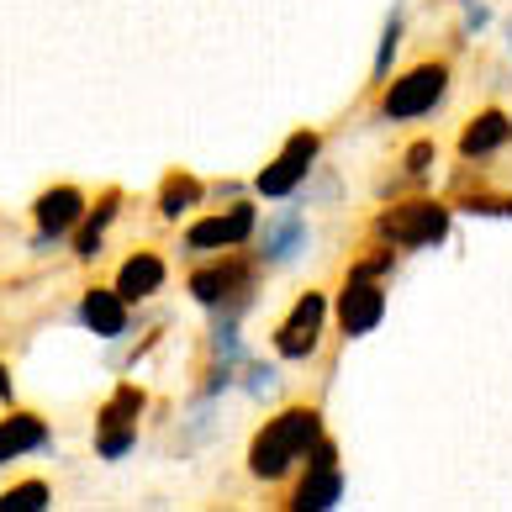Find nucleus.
<instances>
[{
  "label": "nucleus",
  "mask_w": 512,
  "mask_h": 512,
  "mask_svg": "<svg viewBox=\"0 0 512 512\" xmlns=\"http://www.w3.org/2000/svg\"><path fill=\"white\" fill-rule=\"evenodd\" d=\"M317 444H322V417L312 407H291V412H280L275 423L254 439L249 470H254L259 481H280L296 460H307Z\"/></svg>",
  "instance_id": "1"
},
{
  "label": "nucleus",
  "mask_w": 512,
  "mask_h": 512,
  "mask_svg": "<svg viewBox=\"0 0 512 512\" xmlns=\"http://www.w3.org/2000/svg\"><path fill=\"white\" fill-rule=\"evenodd\" d=\"M375 233H381L391 249H433V243H444V233H449V206H439V201L391 206V212H381V222H375Z\"/></svg>",
  "instance_id": "2"
},
{
  "label": "nucleus",
  "mask_w": 512,
  "mask_h": 512,
  "mask_svg": "<svg viewBox=\"0 0 512 512\" xmlns=\"http://www.w3.org/2000/svg\"><path fill=\"white\" fill-rule=\"evenodd\" d=\"M444 90H449V64H417V69L402 74V80H391L381 111H386L391 122L423 117V111H433V106L444 101Z\"/></svg>",
  "instance_id": "3"
},
{
  "label": "nucleus",
  "mask_w": 512,
  "mask_h": 512,
  "mask_svg": "<svg viewBox=\"0 0 512 512\" xmlns=\"http://www.w3.org/2000/svg\"><path fill=\"white\" fill-rule=\"evenodd\" d=\"M381 317H386L381 280L365 275V270H354L349 286L338 291V322H344V333L349 338H365V333H375V322H381Z\"/></svg>",
  "instance_id": "4"
},
{
  "label": "nucleus",
  "mask_w": 512,
  "mask_h": 512,
  "mask_svg": "<svg viewBox=\"0 0 512 512\" xmlns=\"http://www.w3.org/2000/svg\"><path fill=\"white\" fill-rule=\"evenodd\" d=\"M317 132H296V138L280 148V159L275 164H264V175H259V196H291L301 180L312 175V164H317Z\"/></svg>",
  "instance_id": "5"
},
{
  "label": "nucleus",
  "mask_w": 512,
  "mask_h": 512,
  "mask_svg": "<svg viewBox=\"0 0 512 512\" xmlns=\"http://www.w3.org/2000/svg\"><path fill=\"white\" fill-rule=\"evenodd\" d=\"M322 317H328V301H322L317 291H307V296L291 307V317L280 322L275 354H280V359H307V354L322 344Z\"/></svg>",
  "instance_id": "6"
},
{
  "label": "nucleus",
  "mask_w": 512,
  "mask_h": 512,
  "mask_svg": "<svg viewBox=\"0 0 512 512\" xmlns=\"http://www.w3.org/2000/svg\"><path fill=\"white\" fill-rule=\"evenodd\" d=\"M138 412H143V391H138V386H122V391L106 402V412H101V439H96V449L106 454V460H122V454L138 444Z\"/></svg>",
  "instance_id": "7"
},
{
  "label": "nucleus",
  "mask_w": 512,
  "mask_h": 512,
  "mask_svg": "<svg viewBox=\"0 0 512 512\" xmlns=\"http://www.w3.org/2000/svg\"><path fill=\"white\" fill-rule=\"evenodd\" d=\"M249 286H254V270L243 259H222L212 264V270H201L191 280V296L206 301V307H227V312H238L243 301H249Z\"/></svg>",
  "instance_id": "8"
},
{
  "label": "nucleus",
  "mask_w": 512,
  "mask_h": 512,
  "mask_svg": "<svg viewBox=\"0 0 512 512\" xmlns=\"http://www.w3.org/2000/svg\"><path fill=\"white\" fill-rule=\"evenodd\" d=\"M249 233H254V206L238 201V206H227L222 217L196 222L191 233H185V243H191L196 254H217V249H238V243L249 238Z\"/></svg>",
  "instance_id": "9"
},
{
  "label": "nucleus",
  "mask_w": 512,
  "mask_h": 512,
  "mask_svg": "<svg viewBox=\"0 0 512 512\" xmlns=\"http://www.w3.org/2000/svg\"><path fill=\"white\" fill-rule=\"evenodd\" d=\"M338 497H344V470H338V460H333V444H317L312 460H307V481L296 486V507L322 512Z\"/></svg>",
  "instance_id": "10"
},
{
  "label": "nucleus",
  "mask_w": 512,
  "mask_h": 512,
  "mask_svg": "<svg viewBox=\"0 0 512 512\" xmlns=\"http://www.w3.org/2000/svg\"><path fill=\"white\" fill-rule=\"evenodd\" d=\"M80 212H85V196L74 191V185H53V191H43L37 196V249H53L74 222H80Z\"/></svg>",
  "instance_id": "11"
},
{
  "label": "nucleus",
  "mask_w": 512,
  "mask_h": 512,
  "mask_svg": "<svg viewBox=\"0 0 512 512\" xmlns=\"http://www.w3.org/2000/svg\"><path fill=\"white\" fill-rule=\"evenodd\" d=\"M312 243V233H307V217L296 212V206H286V212H275L270 222H264V259L270 264H291L301 249Z\"/></svg>",
  "instance_id": "12"
},
{
  "label": "nucleus",
  "mask_w": 512,
  "mask_h": 512,
  "mask_svg": "<svg viewBox=\"0 0 512 512\" xmlns=\"http://www.w3.org/2000/svg\"><path fill=\"white\" fill-rule=\"evenodd\" d=\"M80 322L90 333H101V338H122L127 333V296L117 286H111V291H85Z\"/></svg>",
  "instance_id": "13"
},
{
  "label": "nucleus",
  "mask_w": 512,
  "mask_h": 512,
  "mask_svg": "<svg viewBox=\"0 0 512 512\" xmlns=\"http://www.w3.org/2000/svg\"><path fill=\"white\" fill-rule=\"evenodd\" d=\"M507 138H512L507 111H481V117L460 132V154L465 159H486V154H497V148H507Z\"/></svg>",
  "instance_id": "14"
},
{
  "label": "nucleus",
  "mask_w": 512,
  "mask_h": 512,
  "mask_svg": "<svg viewBox=\"0 0 512 512\" xmlns=\"http://www.w3.org/2000/svg\"><path fill=\"white\" fill-rule=\"evenodd\" d=\"M164 286V259L159 254H132L122 270H117V291L127 301H143V296H154Z\"/></svg>",
  "instance_id": "15"
},
{
  "label": "nucleus",
  "mask_w": 512,
  "mask_h": 512,
  "mask_svg": "<svg viewBox=\"0 0 512 512\" xmlns=\"http://www.w3.org/2000/svg\"><path fill=\"white\" fill-rule=\"evenodd\" d=\"M43 444H48V428L37 423V417H27V412H16L11 423H0V465L16 460V454L43 449Z\"/></svg>",
  "instance_id": "16"
},
{
  "label": "nucleus",
  "mask_w": 512,
  "mask_h": 512,
  "mask_svg": "<svg viewBox=\"0 0 512 512\" xmlns=\"http://www.w3.org/2000/svg\"><path fill=\"white\" fill-rule=\"evenodd\" d=\"M117 201H122V196L111 191V196L101 201V212H96V217L85 222V233H80V249H74V254H80V259H96V254H101V238H106V222L117 217Z\"/></svg>",
  "instance_id": "17"
},
{
  "label": "nucleus",
  "mask_w": 512,
  "mask_h": 512,
  "mask_svg": "<svg viewBox=\"0 0 512 512\" xmlns=\"http://www.w3.org/2000/svg\"><path fill=\"white\" fill-rule=\"evenodd\" d=\"M196 201H201V185L191 175H175V180L164 185V196H159V212L164 217H180L185 206H196Z\"/></svg>",
  "instance_id": "18"
},
{
  "label": "nucleus",
  "mask_w": 512,
  "mask_h": 512,
  "mask_svg": "<svg viewBox=\"0 0 512 512\" xmlns=\"http://www.w3.org/2000/svg\"><path fill=\"white\" fill-rule=\"evenodd\" d=\"M0 507L6 512H37V507H48V486L43 481H22V486H11L6 497H0Z\"/></svg>",
  "instance_id": "19"
},
{
  "label": "nucleus",
  "mask_w": 512,
  "mask_h": 512,
  "mask_svg": "<svg viewBox=\"0 0 512 512\" xmlns=\"http://www.w3.org/2000/svg\"><path fill=\"white\" fill-rule=\"evenodd\" d=\"M396 43H402V16H391V22H386V32H381V53H375V80H386Z\"/></svg>",
  "instance_id": "20"
},
{
  "label": "nucleus",
  "mask_w": 512,
  "mask_h": 512,
  "mask_svg": "<svg viewBox=\"0 0 512 512\" xmlns=\"http://www.w3.org/2000/svg\"><path fill=\"white\" fill-rule=\"evenodd\" d=\"M243 386H249V396H275V386H280V381H275V370H270V365H254Z\"/></svg>",
  "instance_id": "21"
},
{
  "label": "nucleus",
  "mask_w": 512,
  "mask_h": 512,
  "mask_svg": "<svg viewBox=\"0 0 512 512\" xmlns=\"http://www.w3.org/2000/svg\"><path fill=\"white\" fill-rule=\"evenodd\" d=\"M470 212H486V217H512V196H470Z\"/></svg>",
  "instance_id": "22"
},
{
  "label": "nucleus",
  "mask_w": 512,
  "mask_h": 512,
  "mask_svg": "<svg viewBox=\"0 0 512 512\" xmlns=\"http://www.w3.org/2000/svg\"><path fill=\"white\" fill-rule=\"evenodd\" d=\"M460 6H465V32L476 37L486 27V6H481V0H460Z\"/></svg>",
  "instance_id": "23"
},
{
  "label": "nucleus",
  "mask_w": 512,
  "mask_h": 512,
  "mask_svg": "<svg viewBox=\"0 0 512 512\" xmlns=\"http://www.w3.org/2000/svg\"><path fill=\"white\" fill-rule=\"evenodd\" d=\"M428 159H433V143H417L412 154H407V169H412V175H423V169H428Z\"/></svg>",
  "instance_id": "24"
},
{
  "label": "nucleus",
  "mask_w": 512,
  "mask_h": 512,
  "mask_svg": "<svg viewBox=\"0 0 512 512\" xmlns=\"http://www.w3.org/2000/svg\"><path fill=\"white\" fill-rule=\"evenodd\" d=\"M6 396H11V375L0 370V402H6Z\"/></svg>",
  "instance_id": "25"
}]
</instances>
